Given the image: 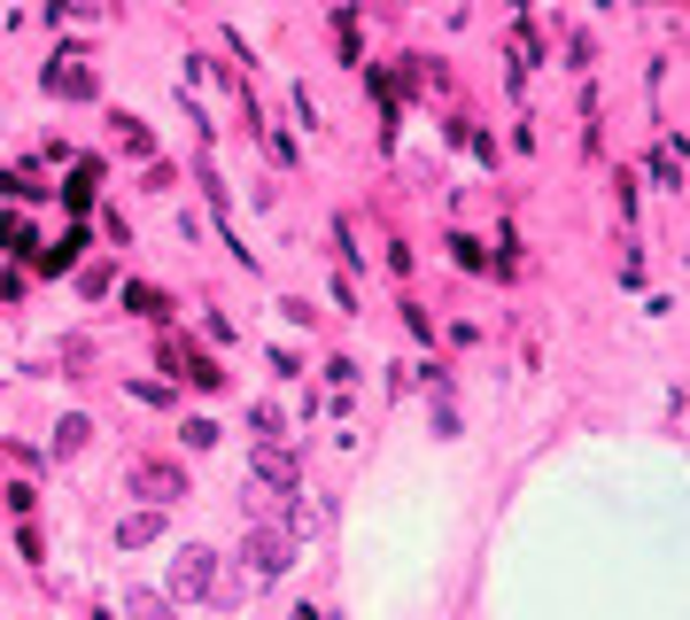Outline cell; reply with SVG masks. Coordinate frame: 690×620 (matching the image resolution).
<instances>
[{
  "label": "cell",
  "instance_id": "8992f818",
  "mask_svg": "<svg viewBox=\"0 0 690 620\" xmlns=\"http://www.w3.org/2000/svg\"><path fill=\"white\" fill-rule=\"evenodd\" d=\"M47 94L85 102V94H94V70H85V62H47Z\"/></svg>",
  "mask_w": 690,
  "mask_h": 620
},
{
  "label": "cell",
  "instance_id": "7a4b0ae2",
  "mask_svg": "<svg viewBox=\"0 0 690 620\" xmlns=\"http://www.w3.org/2000/svg\"><path fill=\"white\" fill-rule=\"evenodd\" d=\"M210 582H218V551H202V543H195V551L171 559V589H179V597H202Z\"/></svg>",
  "mask_w": 690,
  "mask_h": 620
},
{
  "label": "cell",
  "instance_id": "52a82bcc",
  "mask_svg": "<svg viewBox=\"0 0 690 620\" xmlns=\"http://www.w3.org/2000/svg\"><path fill=\"white\" fill-rule=\"evenodd\" d=\"M163 536V519L155 512H132V519H117V543H155Z\"/></svg>",
  "mask_w": 690,
  "mask_h": 620
},
{
  "label": "cell",
  "instance_id": "3957f363",
  "mask_svg": "<svg viewBox=\"0 0 690 620\" xmlns=\"http://www.w3.org/2000/svg\"><path fill=\"white\" fill-rule=\"evenodd\" d=\"M163 365L179 373L187 388H225V373H218V365L202 358V349H187V341H163Z\"/></svg>",
  "mask_w": 690,
  "mask_h": 620
},
{
  "label": "cell",
  "instance_id": "ba28073f",
  "mask_svg": "<svg viewBox=\"0 0 690 620\" xmlns=\"http://www.w3.org/2000/svg\"><path fill=\"white\" fill-rule=\"evenodd\" d=\"M659 187H682V140L659 148Z\"/></svg>",
  "mask_w": 690,
  "mask_h": 620
},
{
  "label": "cell",
  "instance_id": "6da1fadb",
  "mask_svg": "<svg viewBox=\"0 0 690 620\" xmlns=\"http://www.w3.org/2000/svg\"><path fill=\"white\" fill-rule=\"evenodd\" d=\"M241 559H248V574H256V582H272V574H288L295 536H288V527H256V536L241 543Z\"/></svg>",
  "mask_w": 690,
  "mask_h": 620
},
{
  "label": "cell",
  "instance_id": "9c48e42d",
  "mask_svg": "<svg viewBox=\"0 0 690 620\" xmlns=\"http://www.w3.org/2000/svg\"><path fill=\"white\" fill-rule=\"evenodd\" d=\"M85 434H94L85 419H62V426H55V451H85Z\"/></svg>",
  "mask_w": 690,
  "mask_h": 620
},
{
  "label": "cell",
  "instance_id": "277c9868",
  "mask_svg": "<svg viewBox=\"0 0 690 620\" xmlns=\"http://www.w3.org/2000/svg\"><path fill=\"white\" fill-rule=\"evenodd\" d=\"M132 489H140V496H155V504H171V496H187V473L148 458V466H132Z\"/></svg>",
  "mask_w": 690,
  "mask_h": 620
},
{
  "label": "cell",
  "instance_id": "30bf717a",
  "mask_svg": "<svg viewBox=\"0 0 690 620\" xmlns=\"http://www.w3.org/2000/svg\"><path fill=\"white\" fill-rule=\"evenodd\" d=\"M132 612H140V620H171V605H163V597H148V589L132 597Z\"/></svg>",
  "mask_w": 690,
  "mask_h": 620
},
{
  "label": "cell",
  "instance_id": "5b68a950",
  "mask_svg": "<svg viewBox=\"0 0 690 620\" xmlns=\"http://www.w3.org/2000/svg\"><path fill=\"white\" fill-rule=\"evenodd\" d=\"M256 481H265V489H280V496L295 489V458L280 451V434H272V442H256Z\"/></svg>",
  "mask_w": 690,
  "mask_h": 620
}]
</instances>
